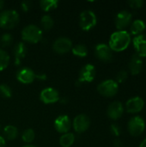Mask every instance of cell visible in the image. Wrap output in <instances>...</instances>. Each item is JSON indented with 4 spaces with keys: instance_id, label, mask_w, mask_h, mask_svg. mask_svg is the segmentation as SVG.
<instances>
[{
    "instance_id": "obj_1",
    "label": "cell",
    "mask_w": 146,
    "mask_h": 147,
    "mask_svg": "<svg viewBox=\"0 0 146 147\" xmlns=\"http://www.w3.org/2000/svg\"><path fill=\"white\" fill-rule=\"evenodd\" d=\"M132 41L131 34L126 30H117L114 32L110 38L108 46L112 51L122 52L126 50Z\"/></svg>"
},
{
    "instance_id": "obj_2",
    "label": "cell",
    "mask_w": 146,
    "mask_h": 147,
    "mask_svg": "<svg viewBox=\"0 0 146 147\" xmlns=\"http://www.w3.org/2000/svg\"><path fill=\"white\" fill-rule=\"evenodd\" d=\"M19 15L14 9L3 10L0 13V27L5 29H11L17 25Z\"/></svg>"
},
{
    "instance_id": "obj_3",
    "label": "cell",
    "mask_w": 146,
    "mask_h": 147,
    "mask_svg": "<svg viewBox=\"0 0 146 147\" xmlns=\"http://www.w3.org/2000/svg\"><path fill=\"white\" fill-rule=\"evenodd\" d=\"M22 38L23 40L29 43H38L42 39V31L39 27L34 24H30L22 29Z\"/></svg>"
},
{
    "instance_id": "obj_4",
    "label": "cell",
    "mask_w": 146,
    "mask_h": 147,
    "mask_svg": "<svg viewBox=\"0 0 146 147\" xmlns=\"http://www.w3.org/2000/svg\"><path fill=\"white\" fill-rule=\"evenodd\" d=\"M97 91L105 97H113L119 91V84L115 80L107 79L98 84Z\"/></svg>"
},
{
    "instance_id": "obj_5",
    "label": "cell",
    "mask_w": 146,
    "mask_h": 147,
    "mask_svg": "<svg viewBox=\"0 0 146 147\" xmlns=\"http://www.w3.org/2000/svg\"><path fill=\"white\" fill-rule=\"evenodd\" d=\"M145 129V120L139 115L132 117L127 123V130L129 134L133 137L140 136Z\"/></svg>"
},
{
    "instance_id": "obj_6",
    "label": "cell",
    "mask_w": 146,
    "mask_h": 147,
    "mask_svg": "<svg viewBox=\"0 0 146 147\" xmlns=\"http://www.w3.org/2000/svg\"><path fill=\"white\" fill-rule=\"evenodd\" d=\"M97 23L96 14L92 10H84L80 15L79 24L83 30L89 31L93 28Z\"/></svg>"
},
{
    "instance_id": "obj_7",
    "label": "cell",
    "mask_w": 146,
    "mask_h": 147,
    "mask_svg": "<svg viewBox=\"0 0 146 147\" xmlns=\"http://www.w3.org/2000/svg\"><path fill=\"white\" fill-rule=\"evenodd\" d=\"M133 22V15L128 10H121L120 11L114 19V24L118 30H125L129 25H131Z\"/></svg>"
},
{
    "instance_id": "obj_8",
    "label": "cell",
    "mask_w": 146,
    "mask_h": 147,
    "mask_svg": "<svg viewBox=\"0 0 146 147\" xmlns=\"http://www.w3.org/2000/svg\"><path fill=\"white\" fill-rule=\"evenodd\" d=\"M145 107V101L140 96H133L128 99L125 105V110L132 115L138 114L143 110Z\"/></svg>"
},
{
    "instance_id": "obj_9",
    "label": "cell",
    "mask_w": 146,
    "mask_h": 147,
    "mask_svg": "<svg viewBox=\"0 0 146 147\" xmlns=\"http://www.w3.org/2000/svg\"><path fill=\"white\" fill-rule=\"evenodd\" d=\"M95 54L96 58L103 62H110L113 59V51L108 45L100 43L96 46Z\"/></svg>"
},
{
    "instance_id": "obj_10",
    "label": "cell",
    "mask_w": 146,
    "mask_h": 147,
    "mask_svg": "<svg viewBox=\"0 0 146 147\" xmlns=\"http://www.w3.org/2000/svg\"><path fill=\"white\" fill-rule=\"evenodd\" d=\"M96 74V71L95 66L91 64H87L81 69L79 72L77 83L79 84L90 83L95 79Z\"/></svg>"
},
{
    "instance_id": "obj_11",
    "label": "cell",
    "mask_w": 146,
    "mask_h": 147,
    "mask_svg": "<svg viewBox=\"0 0 146 147\" xmlns=\"http://www.w3.org/2000/svg\"><path fill=\"white\" fill-rule=\"evenodd\" d=\"M124 111L125 108L123 104L119 101H115L108 105L107 109V115L109 119L113 121H117L123 115Z\"/></svg>"
},
{
    "instance_id": "obj_12",
    "label": "cell",
    "mask_w": 146,
    "mask_h": 147,
    "mask_svg": "<svg viewBox=\"0 0 146 147\" xmlns=\"http://www.w3.org/2000/svg\"><path fill=\"white\" fill-rule=\"evenodd\" d=\"M72 48V42L66 37L58 38L52 44V49L57 53H66Z\"/></svg>"
},
{
    "instance_id": "obj_13",
    "label": "cell",
    "mask_w": 146,
    "mask_h": 147,
    "mask_svg": "<svg viewBox=\"0 0 146 147\" xmlns=\"http://www.w3.org/2000/svg\"><path fill=\"white\" fill-rule=\"evenodd\" d=\"M40 98L46 104H51V103L57 102L60 99L59 92L53 88H46V89H44L40 92Z\"/></svg>"
},
{
    "instance_id": "obj_14",
    "label": "cell",
    "mask_w": 146,
    "mask_h": 147,
    "mask_svg": "<svg viewBox=\"0 0 146 147\" xmlns=\"http://www.w3.org/2000/svg\"><path fill=\"white\" fill-rule=\"evenodd\" d=\"M89 126H90V120L86 115L83 114L78 115L77 116L75 117L73 121L74 130L78 134L83 133L86 130H88Z\"/></svg>"
},
{
    "instance_id": "obj_15",
    "label": "cell",
    "mask_w": 146,
    "mask_h": 147,
    "mask_svg": "<svg viewBox=\"0 0 146 147\" xmlns=\"http://www.w3.org/2000/svg\"><path fill=\"white\" fill-rule=\"evenodd\" d=\"M133 45L138 54L140 58L146 57V34H142L137 35L133 40Z\"/></svg>"
},
{
    "instance_id": "obj_16",
    "label": "cell",
    "mask_w": 146,
    "mask_h": 147,
    "mask_svg": "<svg viewBox=\"0 0 146 147\" xmlns=\"http://www.w3.org/2000/svg\"><path fill=\"white\" fill-rule=\"evenodd\" d=\"M71 119L66 115H59L54 121L55 129L59 133H61L63 134L68 133V131L71 129Z\"/></svg>"
},
{
    "instance_id": "obj_17",
    "label": "cell",
    "mask_w": 146,
    "mask_h": 147,
    "mask_svg": "<svg viewBox=\"0 0 146 147\" xmlns=\"http://www.w3.org/2000/svg\"><path fill=\"white\" fill-rule=\"evenodd\" d=\"M16 78L19 82L28 84H31L35 79V73L33 70L28 67L20 69L16 73Z\"/></svg>"
},
{
    "instance_id": "obj_18",
    "label": "cell",
    "mask_w": 146,
    "mask_h": 147,
    "mask_svg": "<svg viewBox=\"0 0 146 147\" xmlns=\"http://www.w3.org/2000/svg\"><path fill=\"white\" fill-rule=\"evenodd\" d=\"M128 69L131 74L133 75H139L143 69V60L138 54L134 53L130 58L128 63Z\"/></svg>"
},
{
    "instance_id": "obj_19",
    "label": "cell",
    "mask_w": 146,
    "mask_h": 147,
    "mask_svg": "<svg viewBox=\"0 0 146 147\" xmlns=\"http://www.w3.org/2000/svg\"><path fill=\"white\" fill-rule=\"evenodd\" d=\"M26 53H27V49H26V46L23 42H18L17 44H15L14 50H13L15 65L18 66L21 65V62L24 59Z\"/></svg>"
},
{
    "instance_id": "obj_20",
    "label": "cell",
    "mask_w": 146,
    "mask_h": 147,
    "mask_svg": "<svg viewBox=\"0 0 146 147\" xmlns=\"http://www.w3.org/2000/svg\"><path fill=\"white\" fill-rule=\"evenodd\" d=\"M145 29V22L141 19H136L133 21L130 25V34L137 36V35L142 34Z\"/></svg>"
},
{
    "instance_id": "obj_21",
    "label": "cell",
    "mask_w": 146,
    "mask_h": 147,
    "mask_svg": "<svg viewBox=\"0 0 146 147\" xmlns=\"http://www.w3.org/2000/svg\"><path fill=\"white\" fill-rule=\"evenodd\" d=\"M18 135V130L12 125H8L3 128V136L8 140H13L16 139Z\"/></svg>"
},
{
    "instance_id": "obj_22",
    "label": "cell",
    "mask_w": 146,
    "mask_h": 147,
    "mask_svg": "<svg viewBox=\"0 0 146 147\" xmlns=\"http://www.w3.org/2000/svg\"><path fill=\"white\" fill-rule=\"evenodd\" d=\"M75 141V135L72 133L64 134L59 139V144L62 147H70Z\"/></svg>"
},
{
    "instance_id": "obj_23",
    "label": "cell",
    "mask_w": 146,
    "mask_h": 147,
    "mask_svg": "<svg viewBox=\"0 0 146 147\" xmlns=\"http://www.w3.org/2000/svg\"><path fill=\"white\" fill-rule=\"evenodd\" d=\"M71 52L74 55L80 57V58H84L88 54V49L85 45L83 44H77L71 48Z\"/></svg>"
},
{
    "instance_id": "obj_24",
    "label": "cell",
    "mask_w": 146,
    "mask_h": 147,
    "mask_svg": "<svg viewBox=\"0 0 146 147\" xmlns=\"http://www.w3.org/2000/svg\"><path fill=\"white\" fill-rule=\"evenodd\" d=\"M59 1L57 0H42L40 2V8L44 11H50L58 7Z\"/></svg>"
},
{
    "instance_id": "obj_25",
    "label": "cell",
    "mask_w": 146,
    "mask_h": 147,
    "mask_svg": "<svg viewBox=\"0 0 146 147\" xmlns=\"http://www.w3.org/2000/svg\"><path fill=\"white\" fill-rule=\"evenodd\" d=\"M9 62V56L8 53L3 49H0V71L4 70Z\"/></svg>"
},
{
    "instance_id": "obj_26",
    "label": "cell",
    "mask_w": 146,
    "mask_h": 147,
    "mask_svg": "<svg viewBox=\"0 0 146 147\" xmlns=\"http://www.w3.org/2000/svg\"><path fill=\"white\" fill-rule=\"evenodd\" d=\"M41 26L44 29L46 30H49L52 28L53 24H54V22H53V19L49 16V15H44L42 17H41Z\"/></svg>"
},
{
    "instance_id": "obj_27",
    "label": "cell",
    "mask_w": 146,
    "mask_h": 147,
    "mask_svg": "<svg viewBox=\"0 0 146 147\" xmlns=\"http://www.w3.org/2000/svg\"><path fill=\"white\" fill-rule=\"evenodd\" d=\"M35 137V134L34 132L33 129L28 128L26 129L25 131H23L22 134V140L25 142V143H31Z\"/></svg>"
},
{
    "instance_id": "obj_28",
    "label": "cell",
    "mask_w": 146,
    "mask_h": 147,
    "mask_svg": "<svg viewBox=\"0 0 146 147\" xmlns=\"http://www.w3.org/2000/svg\"><path fill=\"white\" fill-rule=\"evenodd\" d=\"M12 41H13V37L10 34L5 33L0 37V45L3 47H9L12 43Z\"/></svg>"
},
{
    "instance_id": "obj_29",
    "label": "cell",
    "mask_w": 146,
    "mask_h": 147,
    "mask_svg": "<svg viewBox=\"0 0 146 147\" xmlns=\"http://www.w3.org/2000/svg\"><path fill=\"white\" fill-rule=\"evenodd\" d=\"M0 95L4 98H9L12 96V90L7 84H0Z\"/></svg>"
},
{
    "instance_id": "obj_30",
    "label": "cell",
    "mask_w": 146,
    "mask_h": 147,
    "mask_svg": "<svg viewBox=\"0 0 146 147\" xmlns=\"http://www.w3.org/2000/svg\"><path fill=\"white\" fill-rule=\"evenodd\" d=\"M128 78V72L126 71V70H120L117 75H116V78H115V81L116 83L119 84H122L124 83L125 81H126Z\"/></svg>"
},
{
    "instance_id": "obj_31",
    "label": "cell",
    "mask_w": 146,
    "mask_h": 147,
    "mask_svg": "<svg viewBox=\"0 0 146 147\" xmlns=\"http://www.w3.org/2000/svg\"><path fill=\"white\" fill-rule=\"evenodd\" d=\"M128 5L134 9H139L143 7L144 5V1L142 0H130L127 2Z\"/></svg>"
},
{
    "instance_id": "obj_32",
    "label": "cell",
    "mask_w": 146,
    "mask_h": 147,
    "mask_svg": "<svg viewBox=\"0 0 146 147\" xmlns=\"http://www.w3.org/2000/svg\"><path fill=\"white\" fill-rule=\"evenodd\" d=\"M110 132L115 137H119L121 134V129H120V126L115 123H114L110 126Z\"/></svg>"
},
{
    "instance_id": "obj_33",
    "label": "cell",
    "mask_w": 146,
    "mask_h": 147,
    "mask_svg": "<svg viewBox=\"0 0 146 147\" xmlns=\"http://www.w3.org/2000/svg\"><path fill=\"white\" fill-rule=\"evenodd\" d=\"M21 7H22V9L24 12H27V11L29 10V9L31 7V2L30 1H23L21 3Z\"/></svg>"
},
{
    "instance_id": "obj_34",
    "label": "cell",
    "mask_w": 146,
    "mask_h": 147,
    "mask_svg": "<svg viewBox=\"0 0 146 147\" xmlns=\"http://www.w3.org/2000/svg\"><path fill=\"white\" fill-rule=\"evenodd\" d=\"M122 145H123V143L120 139L117 138L114 140V147H122Z\"/></svg>"
},
{
    "instance_id": "obj_35",
    "label": "cell",
    "mask_w": 146,
    "mask_h": 147,
    "mask_svg": "<svg viewBox=\"0 0 146 147\" xmlns=\"http://www.w3.org/2000/svg\"><path fill=\"white\" fill-rule=\"evenodd\" d=\"M35 78H38L40 80H46V75L44 73H40V74H35Z\"/></svg>"
},
{
    "instance_id": "obj_36",
    "label": "cell",
    "mask_w": 146,
    "mask_h": 147,
    "mask_svg": "<svg viewBox=\"0 0 146 147\" xmlns=\"http://www.w3.org/2000/svg\"><path fill=\"white\" fill-rule=\"evenodd\" d=\"M0 147H5V140L2 136H0Z\"/></svg>"
},
{
    "instance_id": "obj_37",
    "label": "cell",
    "mask_w": 146,
    "mask_h": 147,
    "mask_svg": "<svg viewBox=\"0 0 146 147\" xmlns=\"http://www.w3.org/2000/svg\"><path fill=\"white\" fill-rule=\"evenodd\" d=\"M139 147H146V139H145L144 140H142V142L139 145Z\"/></svg>"
},
{
    "instance_id": "obj_38",
    "label": "cell",
    "mask_w": 146,
    "mask_h": 147,
    "mask_svg": "<svg viewBox=\"0 0 146 147\" xmlns=\"http://www.w3.org/2000/svg\"><path fill=\"white\" fill-rule=\"evenodd\" d=\"M3 6H4V2H3V0H0V9H3Z\"/></svg>"
},
{
    "instance_id": "obj_39",
    "label": "cell",
    "mask_w": 146,
    "mask_h": 147,
    "mask_svg": "<svg viewBox=\"0 0 146 147\" xmlns=\"http://www.w3.org/2000/svg\"><path fill=\"white\" fill-rule=\"evenodd\" d=\"M23 147H36V146H30V145H28V146H23Z\"/></svg>"
},
{
    "instance_id": "obj_40",
    "label": "cell",
    "mask_w": 146,
    "mask_h": 147,
    "mask_svg": "<svg viewBox=\"0 0 146 147\" xmlns=\"http://www.w3.org/2000/svg\"><path fill=\"white\" fill-rule=\"evenodd\" d=\"M0 127H1V126H0Z\"/></svg>"
}]
</instances>
